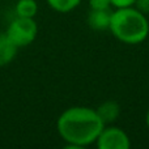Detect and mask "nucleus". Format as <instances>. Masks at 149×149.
Here are the masks:
<instances>
[{
    "label": "nucleus",
    "mask_w": 149,
    "mask_h": 149,
    "mask_svg": "<svg viewBox=\"0 0 149 149\" xmlns=\"http://www.w3.org/2000/svg\"><path fill=\"white\" fill-rule=\"evenodd\" d=\"M110 1H111V7H114L115 9H118V8L134 7L136 0H110Z\"/></svg>",
    "instance_id": "11"
},
{
    "label": "nucleus",
    "mask_w": 149,
    "mask_h": 149,
    "mask_svg": "<svg viewBox=\"0 0 149 149\" xmlns=\"http://www.w3.org/2000/svg\"><path fill=\"white\" fill-rule=\"evenodd\" d=\"M5 33L18 49H22L36 41L38 36V24L34 18L16 16L9 22Z\"/></svg>",
    "instance_id": "3"
},
{
    "label": "nucleus",
    "mask_w": 149,
    "mask_h": 149,
    "mask_svg": "<svg viewBox=\"0 0 149 149\" xmlns=\"http://www.w3.org/2000/svg\"><path fill=\"white\" fill-rule=\"evenodd\" d=\"M145 124H147V127H148V130H149V109H148L147 114H145Z\"/></svg>",
    "instance_id": "13"
},
{
    "label": "nucleus",
    "mask_w": 149,
    "mask_h": 149,
    "mask_svg": "<svg viewBox=\"0 0 149 149\" xmlns=\"http://www.w3.org/2000/svg\"><path fill=\"white\" fill-rule=\"evenodd\" d=\"M95 110L105 126L114 123L120 115V105L115 101H105Z\"/></svg>",
    "instance_id": "7"
},
{
    "label": "nucleus",
    "mask_w": 149,
    "mask_h": 149,
    "mask_svg": "<svg viewBox=\"0 0 149 149\" xmlns=\"http://www.w3.org/2000/svg\"><path fill=\"white\" fill-rule=\"evenodd\" d=\"M82 0H46L49 7L59 13H68L76 9Z\"/></svg>",
    "instance_id": "9"
},
{
    "label": "nucleus",
    "mask_w": 149,
    "mask_h": 149,
    "mask_svg": "<svg viewBox=\"0 0 149 149\" xmlns=\"http://www.w3.org/2000/svg\"><path fill=\"white\" fill-rule=\"evenodd\" d=\"M90 9H110L111 1L110 0H89Z\"/></svg>",
    "instance_id": "10"
},
{
    "label": "nucleus",
    "mask_w": 149,
    "mask_h": 149,
    "mask_svg": "<svg viewBox=\"0 0 149 149\" xmlns=\"http://www.w3.org/2000/svg\"><path fill=\"white\" fill-rule=\"evenodd\" d=\"M18 47L10 41L7 33H0V67L9 65L17 56Z\"/></svg>",
    "instance_id": "6"
},
{
    "label": "nucleus",
    "mask_w": 149,
    "mask_h": 149,
    "mask_svg": "<svg viewBox=\"0 0 149 149\" xmlns=\"http://www.w3.org/2000/svg\"><path fill=\"white\" fill-rule=\"evenodd\" d=\"M111 9H90L88 13L86 22L89 28L97 31L109 30L111 21Z\"/></svg>",
    "instance_id": "5"
},
{
    "label": "nucleus",
    "mask_w": 149,
    "mask_h": 149,
    "mask_svg": "<svg viewBox=\"0 0 149 149\" xmlns=\"http://www.w3.org/2000/svg\"><path fill=\"white\" fill-rule=\"evenodd\" d=\"M15 13L18 17L34 18L38 13V4L36 0H17L15 5Z\"/></svg>",
    "instance_id": "8"
},
{
    "label": "nucleus",
    "mask_w": 149,
    "mask_h": 149,
    "mask_svg": "<svg viewBox=\"0 0 149 149\" xmlns=\"http://www.w3.org/2000/svg\"><path fill=\"white\" fill-rule=\"evenodd\" d=\"M134 7L137 8L144 15H147V16L149 15V0H136Z\"/></svg>",
    "instance_id": "12"
},
{
    "label": "nucleus",
    "mask_w": 149,
    "mask_h": 149,
    "mask_svg": "<svg viewBox=\"0 0 149 149\" xmlns=\"http://www.w3.org/2000/svg\"><path fill=\"white\" fill-rule=\"evenodd\" d=\"M105 127L97 110L88 106H72L56 120V131L70 148H84L97 141Z\"/></svg>",
    "instance_id": "1"
},
{
    "label": "nucleus",
    "mask_w": 149,
    "mask_h": 149,
    "mask_svg": "<svg viewBox=\"0 0 149 149\" xmlns=\"http://www.w3.org/2000/svg\"><path fill=\"white\" fill-rule=\"evenodd\" d=\"M95 144L100 149H128L131 147V140L120 127L106 124L98 135Z\"/></svg>",
    "instance_id": "4"
},
{
    "label": "nucleus",
    "mask_w": 149,
    "mask_h": 149,
    "mask_svg": "<svg viewBox=\"0 0 149 149\" xmlns=\"http://www.w3.org/2000/svg\"><path fill=\"white\" fill-rule=\"evenodd\" d=\"M109 30L122 43L139 45L149 36V21L147 15L135 7L118 8L111 13Z\"/></svg>",
    "instance_id": "2"
}]
</instances>
